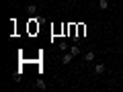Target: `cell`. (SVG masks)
<instances>
[{"label":"cell","instance_id":"obj_5","mask_svg":"<svg viewBox=\"0 0 123 92\" xmlns=\"http://www.w3.org/2000/svg\"><path fill=\"white\" fill-rule=\"evenodd\" d=\"M27 12H29V14H37V6L35 4H29V6H27Z\"/></svg>","mask_w":123,"mask_h":92},{"label":"cell","instance_id":"obj_4","mask_svg":"<svg viewBox=\"0 0 123 92\" xmlns=\"http://www.w3.org/2000/svg\"><path fill=\"white\" fill-rule=\"evenodd\" d=\"M72 59H74V55H72V53H66V55L62 57V63H70Z\"/></svg>","mask_w":123,"mask_h":92},{"label":"cell","instance_id":"obj_3","mask_svg":"<svg viewBox=\"0 0 123 92\" xmlns=\"http://www.w3.org/2000/svg\"><path fill=\"white\" fill-rule=\"evenodd\" d=\"M98 8L107 10V8H109V0H98Z\"/></svg>","mask_w":123,"mask_h":92},{"label":"cell","instance_id":"obj_7","mask_svg":"<svg viewBox=\"0 0 123 92\" xmlns=\"http://www.w3.org/2000/svg\"><path fill=\"white\" fill-rule=\"evenodd\" d=\"M37 88H41V90H45L47 86H45V82H43V80H37Z\"/></svg>","mask_w":123,"mask_h":92},{"label":"cell","instance_id":"obj_2","mask_svg":"<svg viewBox=\"0 0 123 92\" xmlns=\"http://www.w3.org/2000/svg\"><path fill=\"white\" fill-rule=\"evenodd\" d=\"M94 57H97V53H94V51H88V53H84V59H86V61H94Z\"/></svg>","mask_w":123,"mask_h":92},{"label":"cell","instance_id":"obj_8","mask_svg":"<svg viewBox=\"0 0 123 92\" xmlns=\"http://www.w3.org/2000/svg\"><path fill=\"white\" fill-rule=\"evenodd\" d=\"M60 49H62V51H66V49H68V43H66V41H60Z\"/></svg>","mask_w":123,"mask_h":92},{"label":"cell","instance_id":"obj_6","mask_svg":"<svg viewBox=\"0 0 123 92\" xmlns=\"http://www.w3.org/2000/svg\"><path fill=\"white\" fill-rule=\"evenodd\" d=\"M70 53H72V55H78V53H80V49H78V45H74V47H70Z\"/></svg>","mask_w":123,"mask_h":92},{"label":"cell","instance_id":"obj_1","mask_svg":"<svg viewBox=\"0 0 123 92\" xmlns=\"http://www.w3.org/2000/svg\"><path fill=\"white\" fill-rule=\"evenodd\" d=\"M92 70H94V74H97V76H101V74H105V72H107V68H105V63H97Z\"/></svg>","mask_w":123,"mask_h":92}]
</instances>
